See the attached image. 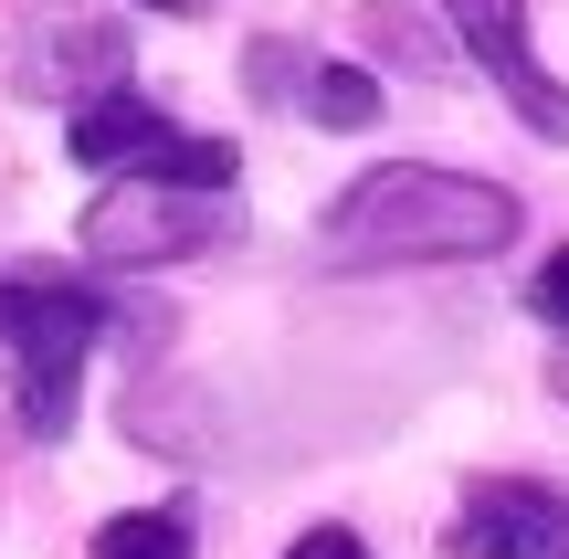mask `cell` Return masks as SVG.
<instances>
[{
	"label": "cell",
	"mask_w": 569,
	"mask_h": 559,
	"mask_svg": "<svg viewBox=\"0 0 569 559\" xmlns=\"http://www.w3.org/2000/svg\"><path fill=\"white\" fill-rule=\"evenodd\" d=\"M549 391H569V359H559V370H549Z\"/></svg>",
	"instance_id": "obj_15"
},
{
	"label": "cell",
	"mask_w": 569,
	"mask_h": 559,
	"mask_svg": "<svg viewBox=\"0 0 569 559\" xmlns=\"http://www.w3.org/2000/svg\"><path fill=\"white\" fill-rule=\"evenodd\" d=\"M517 243V190L465 180V169L390 159L327 201V264H475Z\"/></svg>",
	"instance_id": "obj_1"
},
{
	"label": "cell",
	"mask_w": 569,
	"mask_h": 559,
	"mask_svg": "<svg viewBox=\"0 0 569 559\" xmlns=\"http://www.w3.org/2000/svg\"><path fill=\"white\" fill-rule=\"evenodd\" d=\"M11 84L21 96H53V106H74V96H96V84H127V32L106 11H32L11 32Z\"/></svg>",
	"instance_id": "obj_6"
},
{
	"label": "cell",
	"mask_w": 569,
	"mask_h": 559,
	"mask_svg": "<svg viewBox=\"0 0 569 559\" xmlns=\"http://www.w3.org/2000/svg\"><path fill=\"white\" fill-rule=\"evenodd\" d=\"M243 243V211L232 190H180V180H117L106 201H84V253L96 264H190V253H222Z\"/></svg>",
	"instance_id": "obj_4"
},
{
	"label": "cell",
	"mask_w": 569,
	"mask_h": 559,
	"mask_svg": "<svg viewBox=\"0 0 569 559\" xmlns=\"http://www.w3.org/2000/svg\"><path fill=\"white\" fill-rule=\"evenodd\" d=\"M528 317H538V328H559V338H569V243H559L549 264L528 274Z\"/></svg>",
	"instance_id": "obj_12"
},
{
	"label": "cell",
	"mask_w": 569,
	"mask_h": 559,
	"mask_svg": "<svg viewBox=\"0 0 569 559\" xmlns=\"http://www.w3.org/2000/svg\"><path fill=\"white\" fill-rule=\"evenodd\" d=\"M63 148H74L84 169H106V180H180V190H232V180H243V148L169 127L138 84L74 96V106H63Z\"/></svg>",
	"instance_id": "obj_3"
},
{
	"label": "cell",
	"mask_w": 569,
	"mask_h": 559,
	"mask_svg": "<svg viewBox=\"0 0 569 559\" xmlns=\"http://www.w3.org/2000/svg\"><path fill=\"white\" fill-rule=\"evenodd\" d=\"M106 328H117V307L74 274H0V359H11L32 443L74 433V391H84V359H96Z\"/></svg>",
	"instance_id": "obj_2"
},
{
	"label": "cell",
	"mask_w": 569,
	"mask_h": 559,
	"mask_svg": "<svg viewBox=\"0 0 569 559\" xmlns=\"http://www.w3.org/2000/svg\"><path fill=\"white\" fill-rule=\"evenodd\" d=\"M243 84H253V96H264V106H296V84H306V53H296V42H253V53H243Z\"/></svg>",
	"instance_id": "obj_11"
},
{
	"label": "cell",
	"mask_w": 569,
	"mask_h": 559,
	"mask_svg": "<svg viewBox=\"0 0 569 559\" xmlns=\"http://www.w3.org/2000/svg\"><path fill=\"white\" fill-rule=\"evenodd\" d=\"M432 11H443L453 53L496 74V96L517 106V127H528V138H549V148H569V84L538 63V42H528V0H432Z\"/></svg>",
	"instance_id": "obj_5"
},
{
	"label": "cell",
	"mask_w": 569,
	"mask_h": 559,
	"mask_svg": "<svg viewBox=\"0 0 569 559\" xmlns=\"http://www.w3.org/2000/svg\"><path fill=\"white\" fill-rule=\"evenodd\" d=\"M443 549L453 559H569V497L528 476H486V486H465Z\"/></svg>",
	"instance_id": "obj_7"
},
{
	"label": "cell",
	"mask_w": 569,
	"mask_h": 559,
	"mask_svg": "<svg viewBox=\"0 0 569 559\" xmlns=\"http://www.w3.org/2000/svg\"><path fill=\"white\" fill-rule=\"evenodd\" d=\"M138 11H169V21H190V11H211V0H138Z\"/></svg>",
	"instance_id": "obj_14"
},
{
	"label": "cell",
	"mask_w": 569,
	"mask_h": 559,
	"mask_svg": "<svg viewBox=\"0 0 569 559\" xmlns=\"http://www.w3.org/2000/svg\"><path fill=\"white\" fill-rule=\"evenodd\" d=\"M359 42L380 63H401V74H453V32H432V21L401 11V0H369V11H359Z\"/></svg>",
	"instance_id": "obj_8"
},
{
	"label": "cell",
	"mask_w": 569,
	"mask_h": 559,
	"mask_svg": "<svg viewBox=\"0 0 569 559\" xmlns=\"http://www.w3.org/2000/svg\"><path fill=\"white\" fill-rule=\"evenodd\" d=\"M284 559H369V539H359V528H306Z\"/></svg>",
	"instance_id": "obj_13"
},
{
	"label": "cell",
	"mask_w": 569,
	"mask_h": 559,
	"mask_svg": "<svg viewBox=\"0 0 569 559\" xmlns=\"http://www.w3.org/2000/svg\"><path fill=\"white\" fill-rule=\"evenodd\" d=\"M296 106L317 127H369V117H380V74H359V63H306Z\"/></svg>",
	"instance_id": "obj_10"
},
{
	"label": "cell",
	"mask_w": 569,
	"mask_h": 559,
	"mask_svg": "<svg viewBox=\"0 0 569 559\" xmlns=\"http://www.w3.org/2000/svg\"><path fill=\"white\" fill-rule=\"evenodd\" d=\"M96 559H190V507H127V518H106Z\"/></svg>",
	"instance_id": "obj_9"
}]
</instances>
